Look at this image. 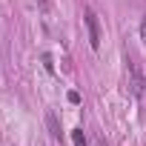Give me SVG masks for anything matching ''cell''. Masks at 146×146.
<instances>
[{"mask_svg":"<svg viewBox=\"0 0 146 146\" xmlns=\"http://www.w3.org/2000/svg\"><path fill=\"white\" fill-rule=\"evenodd\" d=\"M126 83H129L132 98H143V92H146V78H143V72H140V63H137L132 54H126Z\"/></svg>","mask_w":146,"mask_h":146,"instance_id":"cell-1","label":"cell"},{"mask_svg":"<svg viewBox=\"0 0 146 146\" xmlns=\"http://www.w3.org/2000/svg\"><path fill=\"white\" fill-rule=\"evenodd\" d=\"M140 40L146 43V20H140Z\"/></svg>","mask_w":146,"mask_h":146,"instance_id":"cell-7","label":"cell"},{"mask_svg":"<svg viewBox=\"0 0 146 146\" xmlns=\"http://www.w3.org/2000/svg\"><path fill=\"white\" fill-rule=\"evenodd\" d=\"M98 146H106V143H98Z\"/></svg>","mask_w":146,"mask_h":146,"instance_id":"cell-8","label":"cell"},{"mask_svg":"<svg viewBox=\"0 0 146 146\" xmlns=\"http://www.w3.org/2000/svg\"><path fill=\"white\" fill-rule=\"evenodd\" d=\"M72 143H75V146H86V135H83V129H75V132H72Z\"/></svg>","mask_w":146,"mask_h":146,"instance_id":"cell-4","label":"cell"},{"mask_svg":"<svg viewBox=\"0 0 146 146\" xmlns=\"http://www.w3.org/2000/svg\"><path fill=\"white\" fill-rule=\"evenodd\" d=\"M86 29H89V46L98 52L100 49V23H98V15L92 12V9H86Z\"/></svg>","mask_w":146,"mask_h":146,"instance_id":"cell-2","label":"cell"},{"mask_svg":"<svg viewBox=\"0 0 146 146\" xmlns=\"http://www.w3.org/2000/svg\"><path fill=\"white\" fill-rule=\"evenodd\" d=\"M43 66H46V72H54V63H52V54H43Z\"/></svg>","mask_w":146,"mask_h":146,"instance_id":"cell-5","label":"cell"},{"mask_svg":"<svg viewBox=\"0 0 146 146\" xmlns=\"http://www.w3.org/2000/svg\"><path fill=\"white\" fill-rule=\"evenodd\" d=\"M46 123H49V132H52V137H60V126H57V117H54V112H49V115H46Z\"/></svg>","mask_w":146,"mask_h":146,"instance_id":"cell-3","label":"cell"},{"mask_svg":"<svg viewBox=\"0 0 146 146\" xmlns=\"http://www.w3.org/2000/svg\"><path fill=\"white\" fill-rule=\"evenodd\" d=\"M69 103H80V95L78 92H69Z\"/></svg>","mask_w":146,"mask_h":146,"instance_id":"cell-6","label":"cell"}]
</instances>
